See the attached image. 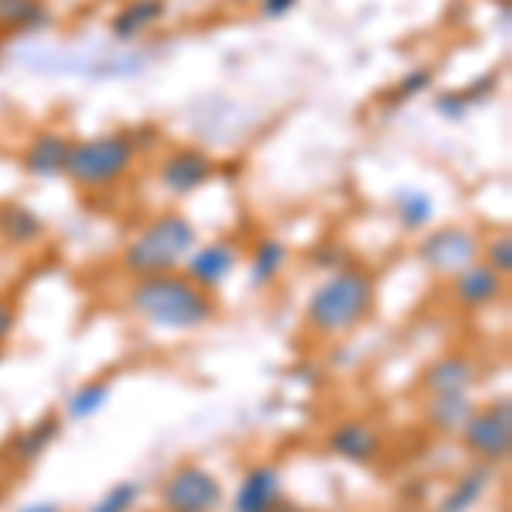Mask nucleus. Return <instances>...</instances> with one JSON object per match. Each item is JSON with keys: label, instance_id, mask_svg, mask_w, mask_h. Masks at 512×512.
Segmentation results:
<instances>
[{"label": "nucleus", "instance_id": "f257e3e1", "mask_svg": "<svg viewBox=\"0 0 512 512\" xmlns=\"http://www.w3.org/2000/svg\"><path fill=\"white\" fill-rule=\"evenodd\" d=\"M127 311L161 335H192L219 318V301L181 270H171V274L137 277L127 291Z\"/></svg>", "mask_w": 512, "mask_h": 512}, {"label": "nucleus", "instance_id": "f03ea898", "mask_svg": "<svg viewBox=\"0 0 512 512\" xmlns=\"http://www.w3.org/2000/svg\"><path fill=\"white\" fill-rule=\"evenodd\" d=\"M376 277L366 267H345L328 274L304 301V325L318 338H345L366 325L376 311Z\"/></svg>", "mask_w": 512, "mask_h": 512}, {"label": "nucleus", "instance_id": "7ed1b4c3", "mask_svg": "<svg viewBox=\"0 0 512 512\" xmlns=\"http://www.w3.org/2000/svg\"><path fill=\"white\" fill-rule=\"evenodd\" d=\"M198 246V229L195 222L181 212H161L147 222L140 233L130 239L127 250L120 256V267L130 277H154V274H171L181 270Z\"/></svg>", "mask_w": 512, "mask_h": 512}, {"label": "nucleus", "instance_id": "20e7f679", "mask_svg": "<svg viewBox=\"0 0 512 512\" xmlns=\"http://www.w3.org/2000/svg\"><path fill=\"white\" fill-rule=\"evenodd\" d=\"M137 144L130 137V130L120 134H96L86 140H72V154H69V168L65 178L76 181L79 188L99 192V188H110L130 175L137 161Z\"/></svg>", "mask_w": 512, "mask_h": 512}, {"label": "nucleus", "instance_id": "39448f33", "mask_svg": "<svg viewBox=\"0 0 512 512\" xmlns=\"http://www.w3.org/2000/svg\"><path fill=\"white\" fill-rule=\"evenodd\" d=\"M161 512H219L226 506V485L212 468L185 461L161 482Z\"/></svg>", "mask_w": 512, "mask_h": 512}, {"label": "nucleus", "instance_id": "423d86ee", "mask_svg": "<svg viewBox=\"0 0 512 512\" xmlns=\"http://www.w3.org/2000/svg\"><path fill=\"white\" fill-rule=\"evenodd\" d=\"M468 454H475L485 465H506L512 454V400H492L485 407H475L472 420L465 424V431L458 434Z\"/></svg>", "mask_w": 512, "mask_h": 512}, {"label": "nucleus", "instance_id": "0eeeda50", "mask_svg": "<svg viewBox=\"0 0 512 512\" xmlns=\"http://www.w3.org/2000/svg\"><path fill=\"white\" fill-rule=\"evenodd\" d=\"M417 260L431 270L434 277H454L482 260V243L472 229L465 226H441L424 229L417 243Z\"/></svg>", "mask_w": 512, "mask_h": 512}, {"label": "nucleus", "instance_id": "6e6552de", "mask_svg": "<svg viewBox=\"0 0 512 512\" xmlns=\"http://www.w3.org/2000/svg\"><path fill=\"white\" fill-rule=\"evenodd\" d=\"M229 512H294L284 489V472L270 461L250 465L229 499Z\"/></svg>", "mask_w": 512, "mask_h": 512}, {"label": "nucleus", "instance_id": "1a4fd4ad", "mask_svg": "<svg viewBox=\"0 0 512 512\" xmlns=\"http://www.w3.org/2000/svg\"><path fill=\"white\" fill-rule=\"evenodd\" d=\"M216 178V158L202 147H175L168 151L158 164V181L168 195L185 198L195 195L198 188H205Z\"/></svg>", "mask_w": 512, "mask_h": 512}, {"label": "nucleus", "instance_id": "9d476101", "mask_svg": "<svg viewBox=\"0 0 512 512\" xmlns=\"http://www.w3.org/2000/svg\"><path fill=\"white\" fill-rule=\"evenodd\" d=\"M243 263V250L236 243H226V239H212V243H198L192 253H188L181 274L188 280H195L202 291L216 294L233 280V274Z\"/></svg>", "mask_w": 512, "mask_h": 512}, {"label": "nucleus", "instance_id": "9b49d317", "mask_svg": "<svg viewBox=\"0 0 512 512\" xmlns=\"http://www.w3.org/2000/svg\"><path fill=\"white\" fill-rule=\"evenodd\" d=\"M325 444L335 458L349 461V465H362V468L376 465L386 451V441H383V434H379V427H373L369 420H359V417L335 424L332 431H328Z\"/></svg>", "mask_w": 512, "mask_h": 512}, {"label": "nucleus", "instance_id": "f8f14e48", "mask_svg": "<svg viewBox=\"0 0 512 512\" xmlns=\"http://www.w3.org/2000/svg\"><path fill=\"white\" fill-rule=\"evenodd\" d=\"M69 154H72V137L62 134V130H55V127H48V130H38V134L24 144L21 164L31 178L52 181V178L65 175V168H69Z\"/></svg>", "mask_w": 512, "mask_h": 512}, {"label": "nucleus", "instance_id": "ddd939ff", "mask_svg": "<svg viewBox=\"0 0 512 512\" xmlns=\"http://www.w3.org/2000/svg\"><path fill=\"white\" fill-rule=\"evenodd\" d=\"M502 294H506V277L489 270L482 260L451 277V297H454V304L465 311L492 308L495 301H502Z\"/></svg>", "mask_w": 512, "mask_h": 512}, {"label": "nucleus", "instance_id": "4468645a", "mask_svg": "<svg viewBox=\"0 0 512 512\" xmlns=\"http://www.w3.org/2000/svg\"><path fill=\"white\" fill-rule=\"evenodd\" d=\"M495 475H499V468H495V465L475 461L472 468H465V472H461L448 485V489H444V495L437 499L434 512H475L485 502V495L492 492Z\"/></svg>", "mask_w": 512, "mask_h": 512}, {"label": "nucleus", "instance_id": "2eb2a0df", "mask_svg": "<svg viewBox=\"0 0 512 512\" xmlns=\"http://www.w3.org/2000/svg\"><path fill=\"white\" fill-rule=\"evenodd\" d=\"M478 362L468 359V355L461 352H448V355H437L431 366L424 369V376H420V386H424V393H472L478 386Z\"/></svg>", "mask_w": 512, "mask_h": 512}, {"label": "nucleus", "instance_id": "dca6fc26", "mask_svg": "<svg viewBox=\"0 0 512 512\" xmlns=\"http://www.w3.org/2000/svg\"><path fill=\"white\" fill-rule=\"evenodd\" d=\"M475 396L472 393H431L424 400V410H420V417H424V427L441 437H458L465 431V424L472 420L475 414Z\"/></svg>", "mask_w": 512, "mask_h": 512}, {"label": "nucleus", "instance_id": "f3484780", "mask_svg": "<svg viewBox=\"0 0 512 512\" xmlns=\"http://www.w3.org/2000/svg\"><path fill=\"white\" fill-rule=\"evenodd\" d=\"M168 14V0H127L110 21V35L120 45H134L144 35H151L154 28Z\"/></svg>", "mask_w": 512, "mask_h": 512}, {"label": "nucleus", "instance_id": "a211bd4d", "mask_svg": "<svg viewBox=\"0 0 512 512\" xmlns=\"http://www.w3.org/2000/svg\"><path fill=\"white\" fill-rule=\"evenodd\" d=\"M62 437V417L59 414H45L35 424H28L24 431L14 434L11 441V458L18 461V465H35L48 454L55 441Z\"/></svg>", "mask_w": 512, "mask_h": 512}, {"label": "nucleus", "instance_id": "6ab92c4d", "mask_svg": "<svg viewBox=\"0 0 512 512\" xmlns=\"http://www.w3.org/2000/svg\"><path fill=\"white\" fill-rule=\"evenodd\" d=\"M287 260H291V250H287L284 239H277V236L260 239L250 253V270H246V280H250L253 291H267V287H274L280 280V274L287 270Z\"/></svg>", "mask_w": 512, "mask_h": 512}, {"label": "nucleus", "instance_id": "aec40b11", "mask_svg": "<svg viewBox=\"0 0 512 512\" xmlns=\"http://www.w3.org/2000/svg\"><path fill=\"white\" fill-rule=\"evenodd\" d=\"M0 239L11 246H35L45 239V219L24 202L0 205Z\"/></svg>", "mask_w": 512, "mask_h": 512}, {"label": "nucleus", "instance_id": "412c9836", "mask_svg": "<svg viewBox=\"0 0 512 512\" xmlns=\"http://www.w3.org/2000/svg\"><path fill=\"white\" fill-rule=\"evenodd\" d=\"M52 24L45 0H0V35H38Z\"/></svg>", "mask_w": 512, "mask_h": 512}, {"label": "nucleus", "instance_id": "4be33fe9", "mask_svg": "<svg viewBox=\"0 0 512 512\" xmlns=\"http://www.w3.org/2000/svg\"><path fill=\"white\" fill-rule=\"evenodd\" d=\"M434 212H437V205L431 192H424V188H400V192L393 195V216L400 222L403 233H410V236L424 233L434 222Z\"/></svg>", "mask_w": 512, "mask_h": 512}, {"label": "nucleus", "instance_id": "5701e85b", "mask_svg": "<svg viewBox=\"0 0 512 512\" xmlns=\"http://www.w3.org/2000/svg\"><path fill=\"white\" fill-rule=\"evenodd\" d=\"M110 400H113L110 379H86V383H79L76 390L69 393V400H65V417H69L72 424H86V420H96L103 414V410L110 407Z\"/></svg>", "mask_w": 512, "mask_h": 512}, {"label": "nucleus", "instance_id": "b1692460", "mask_svg": "<svg viewBox=\"0 0 512 512\" xmlns=\"http://www.w3.org/2000/svg\"><path fill=\"white\" fill-rule=\"evenodd\" d=\"M140 502H144V489H140V482H134V478H123V482H113L86 512H137Z\"/></svg>", "mask_w": 512, "mask_h": 512}, {"label": "nucleus", "instance_id": "393cba45", "mask_svg": "<svg viewBox=\"0 0 512 512\" xmlns=\"http://www.w3.org/2000/svg\"><path fill=\"white\" fill-rule=\"evenodd\" d=\"M482 263L489 270H495L499 277L509 280V274H512V236L509 233L492 236L489 243L482 246Z\"/></svg>", "mask_w": 512, "mask_h": 512}, {"label": "nucleus", "instance_id": "a878e982", "mask_svg": "<svg viewBox=\"0 0 512 512\" xmlns=\"http://www.w3.org/2000/svg\"><path fill=\"white\" fill-rule=\"evenodd\" d=\"M434 110H437V117H444L448 123H461L475 106H472V99L465 96V89H444V93L434 96Z\"/></svg>", "mask_w": 512, "mask_h": 512}, {"label": "nucleus", "instance_id": "bb28decb", "mask_svg": "<svg viewBox=\"0 0 512 512\" xmlns=\"http://www.w3.org/2000/svg\"><path fill=\"white\" fill-rule=\"evenodd\" d=\"M431 86H434V69H431V65H417V69H410L407 76L393 86V99H400V103H403V99L431 93Z\"/></svg>", "mask_w": 512, "mask_h": 512}, {"label": "nucleus", "instance_id": "cd10ccee", "mask_svg": "<svg viewBox=\"0 0 512 512\" xmlns=\"http://www.w3.org/2000/svg\"><path fill=\"white\" fill-rule=\"evenodd\" d=\"M315 267L321 270H328V274H335V270H345V267H352V256L345 246H338V243H328V246H321V250H315Z\"/></svg>", "mask_w": 512, "mask_h": 512}, {"label": "nucleus", "instance_id": "c85d7f7f", "mask_svg": "<svg viewBox=\"0 0 512 512\" xmlns=\"http://www.w3.org/2000/svg\"><path fill=\"white\" fill-rule=\"evenodd\" d=\"M14 321H18V311H14V301H7V297H0V352H4V345L11 342V335H14Z\"/></svg>", "mask_w": 512, "mask_h": 512}, {"label": "nucleus", "instance_id": "c756f323", "mask_svg": "<svg viewBox=\"0 0 512 512\" xmlns=\"http://www.w3.org/2000/svg\"><path fill=\"white\" fill-rule=\"evenodd\" d=\"M297 4H301V0H260V14L267 21H280L291 11H297Z\"/></svg>", "mask_w": 512, "mask_h": 512}, {"label": "nucleus", "instance_id": "7c9ffc66", "mask_svg": "<svg viewBox=\"0 0 512 512\" xmlns=\"http://www.w3.org/2000/svg\"><path fill=\"white\" fill-rule=\"evenodd\" d=\"M14 512H65V509H62V502H55V499H35V502H24V506Z\"/></svg>", "mask_w": 512, "mask_h": 512}]
</instances>
